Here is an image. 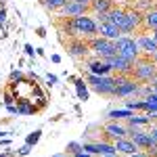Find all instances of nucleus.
Segmentation results:
<instances>
[{"label":"nucleus","mask_w":157,"mask_h":157,"mask_svg":"<svg viewBox=\"0 0 157 157\" xmlns=\"http://www.w3.org/2000/svg\"><path fill=\"white\" fill-rule=\"evenodd\" d=\"M63 32H67L69 36H78V38H94L98 36V23L97 19L88 17V15H80V17H69L63 27Z\"/></svg>","instance_id":"nucleus-1"},{"label":"nucleus","mask_w":157,"mask_h":157,"mask_svg":"<svg viewBox=\"0 0 157 157\" xmlns=\"http://www.w3.org/2000/svg\"><path fill=\"white\" fill-rule=\"evenodd\" d=\"M132 75L136 82H151L153 78H157V65L151 61V57H138L134 61Z\"/></svg>","instance_id":"nucleus-2"},{"label":"nucleus","mask_w":157,"mask_h":157,"mask_svg":"<svg viewBox=\"0 0 157 157\" xmlns=\"http://www.w3.org/2000/svg\"><path fill=\"white\" fill-rule=\"evenodd\" d=\"M86 82L90 84V88H92L94 92H98V94H105V97H113V92H115V86H117V78L88 73Z\"/></svg>","instance_id":"nucleus-3"},{"label":"nucleus","mask_w":157,"mask_h":157,"mask_svg":"<svg viewBox=\"0 0 157 157\" xmlns=\"http://www.w3.org/2000/svg\"><path fill=\"white\" fill-rule=\"evenodd\" d=\"M88 48L97 55V59H109L113 55H117V48H115V40H107V38H88Z\"/></svg>","instance_id":"nucleus-4"},{"label":"nucleus","mask_w":157,"mask_h":157,"mask_svg":"<svg viewBox=\"0 0 157 157\" xmlns=\"http://www.w3.org/2000/svg\"><path fill=\"white\" fill-rule=\"evenodd\" d=\"M115 48H117V55L124 57V59L136 61L140 57V50H138V44H136V38L132 36H120L115 40Z\"/></svg>","instance_id":"nucleus-5"},{"label":"nucleus","mask_w":157,"mask_h":157,"mask_svg":"<svg viewBox=\"0 0 157 157\" xmlns=\"http://www.w3.org/2000/svg\"><path fill=\"white\" fill-rule=\"evenodd\" d=\"M140 25H143V13L136 11V9H130V11H126L121 23L117 25V29L121 32V36H128V34H132L134 29H138Z\"/></svg>","instance_id":"nucleus-6"},{"label":"nucleus","mask_w":157,"mask_h":157,"mask_svg":"<svg viewBox=\"0 0 157 157\" xmlns=\"http://www.w3.org/2000/svg\"><path fill=\"white\" fill-rule=\"evenodd\" d=\"M138 82L134 80V78H128V75H117V86H115V92H113V97H132L138 92Z\"/></svg>","instance_id":"nucleus-7"},{"label":"nucleus","mask_w":157,"mask_h":157,"mask_svg":"<svg viewBox=\"0 0 157 157\" xmlns=\"http://www.w3.org/2000/svg\"><path fill=\"white\" fill-rule=\"evenodd\" d=\"M128 138H130L138 149H143V151H147V149H151L153 145H157L155 140L151 138V134L138 130L136 126H130V128H128Z\"/></svg>","instance_id":"nucleus-8"},{"label":"nucleus","mask_w":157,"mask_h":157,"mask_svg":"<svg viewBox=\"0 0 157 157\" xmlns=\"http://www.w3.org/2000/svg\"><path fill=\"white\" fill-rule=\"evenodd\" d=\"M107 65L111 67V71L115 69V71L120 73V75H132V69H134V61L130 59H124V57H120V55H113V57H109Z\"/></svg>","instance_id":"nucleus-9"},{"label":"nucleus","mask_w":157,"mask_h":157,"mask_svg":"<svg viewBox=\"0 0 157 157\" xmlns=\"http://www.w3.org/2000/svg\"><path fill=\"white\" fill-rule=\"evenodd\" d=\"M61 15L63 17H80V15H86V13L90 11V4H86V2H71V0H67L63 6L59 9Z\"/></svg>","instance_id":"nucleus-10"},{"label":"nucleus","mask_w":157,"mask_h":157,"mask_svg":"<svg viewBox=\"0 0 157 157\" xmlns=\"http://www.w3.org/2000/svg\"><path fill=\"white\" fill-rule=\"evenodd\" d=\"M82 149L84 151H88L90 155H101V157H105V155H111V153H115V147H113V143H84L82 145Z\"/></svg>","instance_id":"nucleus-11"},{"label":"nucleus","mask_w":157,"mask_h":157,"mask_svg":"<svg viewBox=\"0 0 157 157\" xmlns=\"http://www.w3.org/2000/svg\"><path fill=\"white\" fill-rule=\"evenodd\" d=\"M67 50H69L71 57L82 59V57H86V55L90 52V48H88V40H84V38H73L71 42L67 44Z\"/></svg>","instance_id":"nucleus-12"},{"label":"nucleus","mask_w":157,"mask_h":157,"mask_svg":"<svg viewBox=\"0 0 157 157\" xmlns=\"http://www.w3.org/2000/svg\"><path fill=\"white\" fill-rule=\"evenodd\" d=\"M103 132H105V136L113 143V140H117V138L128 136V128H126V126H121L120 121H109L107 126L103 128Z\"/></svg>","instance_id":"nucleus-13"},{"label":"nucleus","mask_w":157,"mask_h":157,"mask_svg":"<svg viewBox=\"0 0 157 157\" xmlns=\"http://www.w3.org/2000/svg\"><path fill=\"white\" fill-rule=\"evenodd\" d=\"M113 147H115V153H120V155H132L138 151V147L134 145L132 140L128 138V136H124V138H117V140H113Z\"/></svg>","instance_id":"nucleus-14"},{"label":"nucleus","mask_w":157,"mask_h":157,"mask_svg":"<svg viewBox=\"0 0 157 157\" xmlns=\"http://www.w3.org/2000/svg\"><path fill=\"white\" fill-rule=\"evenodd\" d=\"M136 44H138V50H140L145 57H151V55L157 50L155 40H153L151 36H147V34H140V36L136 38Z\"/></svg>","instance_id":"nucleus-15"},{"label":"nucleus","mask_w":157,"mask_h":157,"mask_svg":"<svg viewBox=\"0 0 157 157\" xmlns=\"http://www.w3.org/2000/svg\"><path fill=\"white\" fill-rule=\"evenodd\" d=\"M88 71L94 73V75H109L111 67L107 65L105 59H92V61H88Z\"/></svg>","instance_id":"nucleus-16"},{"label":"nucleus","mask_w":157,"mask_h":157,"mask_svg":"<svg viewBox=\"0 0 157 157\" xmlns=\"http://www.w3.org/2000/svg\"><path fill=\"white\" fill-rule=\"evenodd\" d=\"M136 111H157V92H149L143 101H136Z\"/></svg>","instance_id":"nucleus-17"},{"label":"nucleus","mask_w":157,"mask_h":157,"mask_svg":"<svg viewBox=\"0 0 157 157\" xmlns=\"http://www.w3.org/2000/svg\"><path fill=\"white\" fill-rule=\"evenodd\" d=\"M98 36L107 38V40H117L121 36V32L117 29V25L113 23H98Z\"/></svg>","instance_id":"nucleus-18"},{"label":"nucleus","mask_w":157,"mask_h":157,"mask_svg":"<svg viewBox=\"0 0 157 157\" xmlns=\"http://www.w3.org/2000/svg\"><path fill=\"white\" fill-rule=\"evenodd\" d=\"M113 9V0H92L90 2V11L94 13H109Z\"/></svg>","instance_id":"nucleus-19"},{"label":"nucleus","mask_w":157,"mask_h":157,"mask_svg":"<svg viewBox=\"0 0 157 157\" xmlns=\"http://www.w3.org/2000/svg\"><path fill=\"white\" fill-rule=\"evenodd\" d=\"M143 23H145L147 29L157 32V9H151V11H147L145 15H143Z\"/></svg>","instance_id":"nucleus-20"},{"label":"nucleus","mask_w":157,"mask_h":157,"mask_svg":"<svg viewBox=\"0 0 157 157\" xmlns=\"http://www.w3.org/2000/svg\"><path fill=\"white\" fill-rule=\"evenodd\" d=\"M130 115H132V111H130V109H111V111H109V113H107V117H109V120H111V121L128 120Z\"/></svg>","instance_id":"nucleus-21"},{"label":"nucleus","mask_w":157,"mask_h":157,"mask_svg":"<svg viewBox=\"0 0 157 157\" xmlns=\"http://www.w3.org/2000/svg\"><path fill=\"white\" fill-rule=\"evenodd\" d=\"M124 15H126V11L124 9H111V11L107 13V23H113V25H120L121 19H124Z\"/></svg>","instance_id":"nucleus-22"},{"label":"nucleus","mask_w":157,"mask_h":157,"mask_svg":"<svg viewBox=\"0 0 157 157\" xmlns=\"http://www.w3.org/2000/svg\"><path fill=\"white\" fill-rule=\"evenodd\" d=\"M73 84H75V90H78V98H80V101H86V98H88L86 82L82 80V78H75V80H73Z\"/></svg>","instance_id":"nucleus-23"},{"label":"nucleus","mask_w":157,"mask_h":157,"mask_svg":"<svg viewBox=\"0 0 157 157\" xmlns=\"http://www.w3.org/2000/svg\"><path fill=\"white\" fill-rule=\"evenodd\" d=\"M128 124H130V126H145V124H151V120H149V117H147V115H130V117H128Z\"/></svg>","instance_id":"nucleus-24"},{"label":"nucleus","mask_w":157,"mask_h":157,"mask_svg":"<svg viewBox=\"0 0 157 157\" xmlns=\"http://www.w3.org/2000/svg\"><path fill=\"white\" fill-rule=\"evenodd\" d=\"M65 2H67V0H42V4H44L48 11H59Z\"/></svg>","instance_id":"nucleus-25"},{"label":"nucleus","mask_w":157,"mask_h":157,"mask_svg":"<svg viewBox=\"0 0 157 157\" xmlns=\"http://www.w3.org/2000/svg\"><path fill=\"white\" fill-rule=\"evenodd\" d=\"M80 149H82V143H78V140H73V143H67V149H65V151H67L69 155H73V153H78Z\"/></svg>","instance_id":"nucleus-26"},{"label":"nucleus","mask_w":157,"mask_h":157,"mask_svg":"<svg viewBox=\"0 0 157 157\" xmlns=\"http://www.w3.org/2000/svg\"><path fill=\"white\" fill-rule=\"evenodd\" d=\"M151 9H153V2L151 0H140L136 4V11H151Z\"/></svg>","instance_id":"nucleus-27"},{"label":"nucleus","mask_w":157,"mask_h":157,"mask_svg":"<svg viewBox=\"0 0 157 157\" xmlns=\"http://www.w3.org/2000/svg\"><path fill=\"white\" fill-rule=\"evenodd\" d=\"M40 134H42L40 130H36V132H32L29 136H27V143H25V145H29V147H32V145H36L38 140H40Z\"/></svg>","instance_id":"nucleus-28"},{"label":"nucleus","mask_w":157,"mask_h":157,"mask_svg":"<svg viewBox=\"0 0 157 157\" xmlns=\"http://www.w3.org/2000/svg\"><path fill=\"white\" fill-rule=\"evenodd\" d=\"M19 80H23V73L21 71H13L11 73V82H19Z\"/></svg>","instance_id":"nucleus-29"},{"label":"nucleus","mask_w":157,"mask_h":157,"mask_svg":"<svg viewBox=\"0 0 157 157\" xmlns=\"http://www.w3.org/2000/svg\"><path fill=\"white\" fill-rule=\"evenodd\" d=\"M6 21V9H4V4H0V23H4Z\"/></svg>","instance_id":"nucleus-30"},{"label":"nucleus","mask_w":157,"mask_h":157,"mask_svg":"<svg viewBox=\"0 0 157 157\" xmlns=\"http://www.w3.org/2000/svg\"><path fill=\"white\" fill-rule=\"evenodd\" d=\"M71 157H92V155H90L88 151H84V149H80V151H78V153H73Z\"/></svg>","instance_id":"nucleus-31"},{"label":"nucleus","mask_w":157,"mask_h":157,"mask_svg":"<svg viewBox=\"0 0 157 157\" xmlns=\"http://www.w3.org/2000/svg\"><path fill=\"white\" fill-rule=\"evenodd\" d=\"M128 157H151V155H149L147 151H140V149H138L136 153H132V155H128Z\"/></svg>","instance_id":"nucleus-32"},{"label":"nucleus","mask_w":157,"mask_h":157,"mask_svg":"<svg viewBox=\"0 0 157 157\" xmlns=\"http://www.w3.org/2000/svg\"><path fill=\"white\" fill-rule=\"evenodd\" d=\"M149 134H151V138L157 143V124H155V126H151V132H149Z\"/></svg>","instance_id":"nucleus-33"},{"label":"nucleus","mask_w":157,"mask_h":157,"mask_svg":"<svg viewBox=\"0 0 157 157\" xmlns=\"http://www.w3.org/2000/svg\"><path fill=\"white\" fill-rule=\"evenodd\" d=\"M29 149H32L29 145H23L21 149H19V155H27V153H29Z\"/></svg>","instance_id":"nucleus-34"},{"label":"nucleus","mask_w":157,"mask_h":157,"mask_svg":"<svg viewBox=\"0 0 157 157\" xmlns=\"http://www.w3.org/2000/svg\"><path fill=\"white\" fill-rule=\"evenodd\" d=\"M6 109H9V113H13V115H15V113H19V109L15 107L13 103H11V105H6Z\"/></svg>","instance_id":"nucleus-35"},{"label":"nucleus","mask_w":157,"mask_h":157,"mask_svg":"<svg viewBox=\"0 0 157 157\" xmlns=\"http://www.w3.org/2000/svg\"><path fill=\"white\" fill-rule=\"evenodd\" d=\"M25 52H27V57H34V48H32V44H25Z\"/></svg>","instance_id":"nucleus-36"},{"label":"nucleus","mask_w":157,"mask_h":157,"mask_svg":"<svg viewBox=\"0 0 157 157\" xmlns=\"http://www.w3.org/2000/svg\"><path fill=\"white\" fill-rule=\"evenodd\" d=\"M147 117H149V120H157V111H149Z\"/></svg>","instance_id":"nucleus-37"},{"label":"nucleus","mask_w":157,"mask_h":157,"mask_svg":"<svg viewBox=\"0 0 157 157\" xmlns=\"http://www.w3.org/2000/svg\"><path fill=\"white\" fill-rule=\"evenodd\" d=\"M48 82H50V86L57 84V75H50V73H48Z\"/></svg>","instance_id":"nucleus-38"},{"label":"nucleus","mask_w":157,"mask_h":157,"mask_svg":"<svg viewBox=\"0 0 157 157\" xmlns=\"http://www.w3.org/2000/svg\"><path fill=\"white\" fill-rule=\"evenodd\" d=\"M50 59H52V63H61V57H59V55H52Z\"/></svg>","instance_id":"nucleus-39"},{"label":"nucleus","mask_w":157,"mask_h":157,"mask_svg":"<svg viewBox=\"0 0 157 157\" xmlns=\"http://www.w3.org/2000/svg\"><path fill=\"white\" fill-rule=\"evenodd\" d=\"M151 61H153V63H155V65H157V50H155V52H153V55H151Z\"/></svg>","instance_id":"nucleus-40"},{"label":"nucleus","mask_w":157,"mask_h":157,"mask_svg":"<svg viewBox=\"0 0 157 157\" xmlns=\"http://www.w3.org/2000/svg\"><path fill=\"white\" fill-rule=\"evenodd\" d=\"M52 157H71L69 153H59V155H52Z\"/></svg>","instance_id":"nucleus-41"},{"label":"nucleus","mask_w":157,"mask_h":157,"mask_svg":"<svg viewBox=\"0 0 157 157\" xmlns=\"http://www.w3.org/2000/svg\"><path fill=\"white\" fill-rule=\"evenodd\" d=\"M71 2H86V4H90L92 0H71Z\"/></svg>","instance_id":"nucleus-42"},{"label":"nucleus","mask_w":157,"mask_h":157,"mask_svg":"<svg viewBox=\"0 0 157 157\" xmlns=\"http://www.w3.org/2000/svg\"><path fill=\"white\" fill-rule=\"evenodd\" d=\"M151 38L155 40V44H157V32H153V36H151Z\"/></svg>","instance_id":"nucleus-43"},{"label":"nucleus","mask_w":157,"mask_h":157,"mask_svg":"<svg viewBox=\"0 0 157 157\" xmlns=\"http://www.w3.org/2000/svg\"><path fill=\"white\" fill-rule=\"evenodd\" d=\"M11 155V153H9V151H6V153H0V157H9Z\"/></svg>","instance_id":"nucleus-44"},{"label":"nucleus","mask_w":157,"mask_h":157,"mask_svg":"<svg viewBox=\"0 0 157 157\" xmlns=\"http://www.w3.org/2000/svg\"><path fill=\"white\" fill-rule=\"evenodd\" d=\"M6 134H9V132H0V138H2V136H6Z\"/></svg>","instance_id":"nucleus-45"},{"label":"nucleus","mask_w":157,"mask_h":157,"mask_svg":"<svg viewBox=\"0 0 157 157\" xmlns=\"http://www.w3.org/2000/svg\"><path fill=\"white\" fill-rule=\"evenodd\" d=\"M153 9H157V0H155V4H153Z\"/></svg>","instance_id":"nucleus-46"},{"label":"nucleus","mask_w":157,"mask_h":157,"mask_svg":"<svg viewBox=\"0 0 157 157\" xmlns=\"http://www.w3.org/2000/svg\"><path fill=\"white\" fill-rule=\"evenodd\" d=\"M92 157H101V155H92Z\"/></svg>","instance_id":"nucleus-47"}]
</instances>
